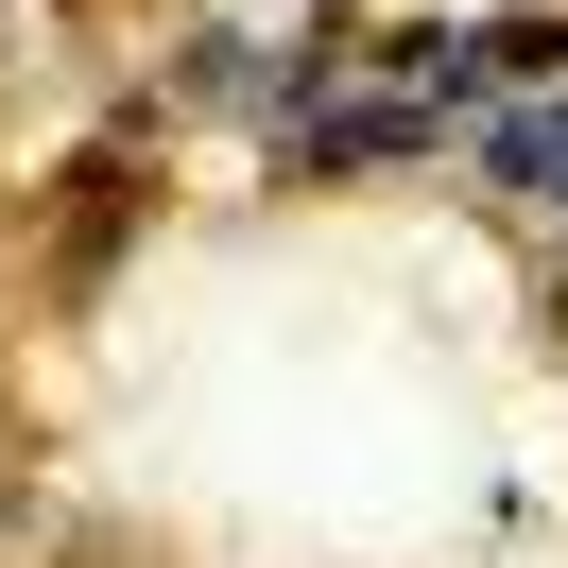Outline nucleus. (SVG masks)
Returning a JSON list of instances; mask_svg holds the SVG:
<instances>
[{"label":"nucleus","mask_w":568,"mask_h":568,"mask_svg":"<svg viewBox=\"0 0 568 568\" xmlns=\"http://www.w3.org/2000/svg\"><path fill=\"white\" fill-rule=\"evenodd\" d=\"M448 139V104H414V87H379V104H293V173H396V155Z\"/></svg>","instance_id":"nucleus-1"},{"label":"nucleus","mask_w":568,"mask_h":568,"mask_svg":"<svg viewBox=\"0 0 568 568\" xmlns=\"http://www.w3.org/2000/svg\"><path fill=\"white\" fill-rule=\"evenodd\" d=\"M465 139H483V155H465L483 190H517V207H568V87H551V104H483Z\"/></svg>","instance_id":"nucleus-2"},{"label":"nucleus","mask_w":568,"mask_h":568,"mask_svg":"<svg viewBox=\"0 0 568 568\" xmlns=\"http://www.w3.org/2000/svg\"><path fill=\"white\" fill-rule=\"evenodd\" d=\"M551 70H568V0H517V18L483 36V104L499 87H551Z\"/></svg>","instance_id":"nucleus-3"},{"label":"nucleus","mask_w":568,"mask_h":568,"mask_svg":"<svg viewBox=\"0 0 568 568\" xmlns=\"http://www.w3.org/2000/svg\"><path fill=\"white\" fill-rule=\"evenodd\" d=\"M311 18H345V0H311Z\"/></svg>","instance_id":"nucleus-4"}]
</instances>
